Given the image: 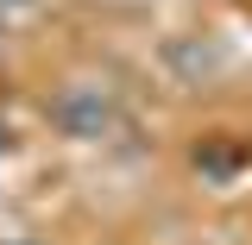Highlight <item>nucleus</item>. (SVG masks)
<instances>
[{"mask_svg": "<svg viewBox=\"0 0 252 245\" xmlns=\"http://www.w3.org/2000/svg\"><path fill=\"white\" fill-rule=\"evenodd\" d=\"M44 120L69 145H101L120 126V94L107 88V82H69V88H57L44 101Z\"/></svg>", "mask_w": 252, "mask_h": 245, "instance_id": "nucleus-1", "label": "nucleus"}, {"mask_svg": "<svg viewBox=\"0 0 252 245\" xmlns=\"http://www.w3.org/2000/svg\"><path fill=\"white\" fill-rule=\"evenodd\" d=\"M170 63L195 82V76H215L220 63H227V51H220V44H170Z\"/></svg>", "mask_w": 252, "mask_h": 245, "instance_id": "nucleus-2", "label": "nucleus"}, {"mask_svg": "<svg viewBox=\"0 0 252 245\" xmlns=\"http://www.w3.org/2000/svg\"><path fill=\"white\" fill-rule=\"evenodd\" d=\"M6 6H32V0H0V13H6Z\"/></svg>", "mask_w": 252, "mask_h": 245, "instance_id": "nucleus-3", "label": "nucleus"}, {"mask_svg": "<svg viewBox=\"0 0 252 245\" xmlns=\"http://www.w3.org/2000/svg\"><path fill=\"white\" fill-rule=\"evenodd\" d=\"M6 245H44V239H6Z\"/></svg>", "mask_w": 252, "mask_h": 245, "instance_id": "nucleus-4", "label": "nucleus"}, {"mask_svg": "<svg viewBox=\"0 0 252 245\" xmlns=\"http://www.w3.org/2000/svg\"><path fill=\"white\" fill-rule=\"evenodd\" d=\"M0 38H6V13H0Z\"/></svg>", "mask_w": 252, "mask_h": 245, "instance_id": "nucleus-5", "label": "nucleus"}]
</instances>
